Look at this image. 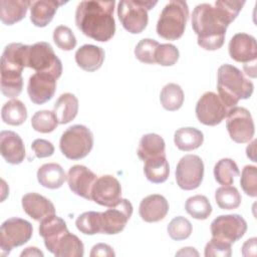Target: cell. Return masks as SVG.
I'll return each mask as SVG.
<instances>
[{
  "mask_svg": "<svg viewBox=\"0 0 257 257\" xmlns=\"http://www.w3.org/2000/svg\"><path fill=\"white\" fill-rule=\"evenodd\" d=\"M112 1H81L75 11L76 27L85 36L99 42H106L115 32Z\"/></svg>",
  "mask_w": 257,
  "mask_h": 257,
  "instance_id": "obj_1",
  "label": "cell"
},
{
  "mask_svg": "<svg viewBox=\"0 0 257 257\" xmlns=\"http://www.w3.org/2000/svg\"><path fill=\"white\" fill-rule=\"evenodd\" d=\"M192 28L197 34V43L205 50H217L225 41L229 24L223 19L217 8L208 3L197 5L192 13Z\"/></svg>",
  "mask_w": 257,
  "mask_h": 257,
  "instance_id": "obj_2",
  "label": "cell"
},
{
  "mask_svg": "<svg viewBox=\"0 0 257 257\" xmlns=\"http://www.w3.org/2000/svg\"><path fill=\"white\" fill-rule=\"evenodd\" d=\"M29 45L13 42L5 46L1 56V92L6 97L18 96L23 88L22 70L27 66Z\"/></svg>",
  "mask_w": 257,
  "mask_h": 257,
  "instance_id": "obj_3",
  "label": "cell"
},
{
  "mask_svg": "<svg viewBox=\"0 0 257 257\" xmlns=\"http://www.w3.org/2000/svg\"><path fill=\"white\" fill-rule=\"evenodd\" d=\"M217 88L219 97L228 108H231L236 106L239 100L249 98L254 85L239 68L225 63L218 68Z\"/></svg>",
  "mask_w": 257,
  "mask_h": 257,
  "instance_id": "obj_4",
  "label": "cell"
},
{
  "mask_svg": "<svg viewBox=\"0 0 257 257\" xmlns=\"http://www.w3.org/2000/svg\"><path fill=\"white\" fill-rule=\"evenodd\" d=\"M189 7L182 0L170 1L162 10L157 22V33L166 40H177L185 32Z\"/></svg>",
  "mask_w": 257,
  "mask_h": 257,
  "instance_id": "obj_5",
  "label": "cell"
},
{
  "mask_svg": "<svg viewBox=\"0 0 257 257\" xmlns=\"http://www.w3.org/2000/svg\"><path fill=\"white\" fill-rule=\"evenodd\" d=\"M93 147V135L83 124L69 126L62 134L59 148L64 157L69 160H80L85 158Z\"/></svg>",
  "mask_w": 257,
  "mask_h": 257,
  "instance_id": "obj_6",
  "label": "cell"
},
{
  "mask_svg": "<svg viewBox=\"0 0 257 257\" xmlns=\"http://www.w3.org/2000/svg\"><path fill=\"white\" fill-rule=\"evenodd\" d=\"M157 1L122 0L117 4V16L122 27L132 34L141 33L148 25V11Z\"/></svg>",
  "mask_w": 257,
  "mask_h": 257,
  "instance_id": "obj_7",
  "label": "cell"
},
{
  "mask_svg": "<svg viewBox=\"0 0 257 257\" xmlns=\"http://www.w3.org/2000/svg\"><path fill=\"white\" fill-rule=\"evenodd\" d=\"M32 233L33 227L27 220L12 217L4 221L0 228V255L5 257L13 248L27 243Z\"/></svg>",
  "mask_w": 257,
  "mask_h": 257,
  "instance_id": "obj_8",
  "label": "cell"
},
{
  "mask_svg": "<svg viewBox=\"0 0 257 257\" xmlns=\"http://www.w3.org/2000/svg\"><path fill=\"white\" fill-rule=\"evenodd\" d=\"M27 67L36 72H46L59 78L62 73L61 60L54 53L48 42L40 41L29 45L27 53Z\"/></svg>",
  "mask_w": 257,
  "mask_h": 257,
  "instance_id": "obj_9",
  "label": "cell"
},
{
  "mask_svg": "<svg viewBox=\"0 0 257 257\" xmlns=\"http://www.w3.org/2000/svg\"><path fill=\"white\" fill-rule=\"evenodd\" d=\"M226 127L230 138L238 144L248 143L255 133L252 115L247 108L242 106H233L228 110Z\"/></svg>",
  "mask_w": 257,
  "mask_h": 257,
  "instance_id": "obj_10",
  "label": "cell"
},
{
  "mask_svg": "<svg viewBox=\"0 0 257 257\" xmlns=\"http://www.w3.org/2000/svg\"><path fill=\"white\" fill-rule=\"evenodd\" d=\"M204 177V163L197 155H186L176 168V181L178 186L186 191L197 189Z\"/></svg>",
  "mask_w": 257,
  "mask_h": 257,
  "instance_id": "obj_11",
  "label": "cell"
},
{
  "mask_svg": "<svg viewBox=\"0 0 257 257\" xmlns=\"http://www.w3.org/2000/svg\"><path fill=\"white\" fill-rule=\"evenodd\" d=\"M246 231L247 223L245 219L238 214L221 215L215 218L211 223L212 237L231 244L241 239Z\"/></svg>",
  "mask_w": 257,
  "mask_h": 257,
  "instance_id": "obj_12",
  "label": "cell"
},
{
  "mask_svg": "<svg viewBox=\"0 0 257 257\" xmlns=\"http://www.w3.org/2000/svg\"><path fill=\"white\" fill-rule=\"evenodd\" d=\"M196 115L198 120L205 125H217L227 115L228 107L222 99L213 91L205 92L196 104Z\"/></svg>",
  "mask_w": 257,
  "mask_h": 257,
  "instance_id": "obj_13",
  "label": "cell"
},
{
  "mask_svg": "<svg viewBox=\"0 0 257 257\" xmlns=\"http://www.w3.org/2000/svg\"><path fill=\"white\" fill-rule=\"evenodd\" d=\"M133 215V205L126 199H119L113 206L101 213L102 234L114 235L120 233Z\"/></svg>",
  "mask_w": 257,
  "mask_h": 257,
  "instance_id": "obj_14",
  "label": "cell"
},
{
  "mask_svg": "<svg viewBox=\"0 0 257 257\" xmlns=\"http://www.w3.org/2000/svg\"><path fill=\"white\" fill-rule=\"evenodd\" d=\"M121 198V186L116 178L111 175H103L96 179L91 190V201L111 207Z\"/></svg>",
  "mask_w": 257,
  "mask_h": 257,
  "instance_id": "obj_15",
  "label": "cell"
},
{
  "mask_svg": "<svg viewBox=\"0 0 257 257\" xmlns=\"http://www.w3.org/2000/svg\"><path fill=\"white\" fill-rule=\"evenodd\" d=\"M56 77L46 72H35L29 77L27 93L35 104H43L50 100L56 90Z\"/></svg>",
  "mask_w": 257,
  "mask_h": 257,
  "instance_id": "obj_16",
  "label": "cell"
},
{
  "mask_svg": "<svg viewBox=\"0 0 257 257\" xmlns=\"http://www.w3.org/2000/svg\"><path fill=\"white\" fill-rule=\"evenodd\" d=\"M96 179V175L82 165L72 166L67 173L69 189L75 195L86 200H91V190Z\"/></svg>",
  "mask_w": 257,
  "mask_h": 257,
  "instance_id": "obj_17",
  "label": "cell"
},
{
  "mask_svg": "<svg viewBox=\"0 0 257 257\" xmlns=\"http://www.w3.org/2000/svg\"><path fill=\"white\" fill-rule=\"evenodd\" d=\"M230 57L242 63H250L256 61L257 57V42L254 36L247 33L235 34L229 42Z\"/></svg>",
  "mask_w": 257,
  "mask_h": 257,
  "instance_id": "obj_18",
  "label": "cell"
},
{
  "mask_svg": "<svg viewBox=\"0 0 257 257\" xmlns=\"http://www.w3.org/2000/svg\"><path fill=\"white\" fill-rule=\"evenodd\" d=\"M0 153L7 163L21 164L25 158V147L21 137L12 131H2L0 133Z\"/></svg>",
  "mask_w": 257,
  "mask_h": 257,
  "instance_id": "obj_19",
  "label": "cell"
},
{
  "mask_svg": "<svg viewBox=\"0 0 257 257\" xmlns=\"http://www.w3.org/2000/svg\"><path fill=\"white\" fill-rule=\"evenodd\" d=\"M23 211L33 220L41 222L45 218L55 214L52 202L37 193H27L21 200Z\"/></svg>",
  "mask_w": 257,
  "mask_h": 257,
  "instance_id": "obj_20",
  "label": "cell"
},
{
  "mask_svg": "<svg viewBox=\"0 0 257 257\" xmlns=\"http://www.w3.org/2000/svg\"><path fill=\"white\" fill-rule=\"evenodd\" d=\"M169 212L167 199L159 194L149 195L144 198L139 207V214L142 220L148 223H156L163 220Z\"/></svg>",
  "mask_w": 257,
  "mask_h": 257,
  "instance_id": "obj_21",
  "label": "cell"
},
{
  "mask_svg": "<svg viewBox=\"0 0 257 257\" xmlns=\"http://www.w3.org/2000/svg\"><path fill=\"white\" fill-rule=\"evenodd\" d=\"M47 250L57 257H82L84 255L82 241L69 231L57 238Z\"/></svg>",
  "mask_w": 257,
  "mask_h": 257,
  "instance_id": "obj_22",
  "label": "cell"
},
{
  "mask_svg": "<svg viewBox=\"0 0 257 257\" xmlns=\"http://www.w3.org/2000/svg\"><path fill=\"white\" fill-rule=\"evenodd\" d=\"M104 56L105 54L101 47L92 44H84L76 50L74 58L81 69L92 72L101 67Z\"/></svg>",
  "mask_w": 257,
  "mask_h": 257,
  "instance_id": "obj_23",
  "label": "cell"
},
{
  "mask_svg": "<svg viewBox=\"0 0 257 257\" xmlns=\"http://www.w3.org/2000/svg\"><path fill=\"white\" fill-rule=\"evenodd\" d=\"M65 3L55 0L32 1L30 5V20L32 24L37 27H45L52 21L58 7Z\"/></svg>",
  "mask_w": 257,
  "mask_h": 257,
  "instance_id": "obj_24",
  "label": "cell"
},
{
  "mask_svg": "<svg viewBox=\"0 0 257 257\" xmlns=\"http://www.w3.org/2000/svg\"><path fill=\"white\" fill-rule=\"evenodd\" d=\"M31 1L28 0H1L0 1V19L5 25H13L21 21L28 8H30Z\"/></svg>",
  "mask_w": 257,
  "mask_h": 257,
  "instance_id": "obj_25",
  "label": "cell"
},
{
  "mask_svg": "<svg viewBox=\"0 0 257 257\" xmlns=\"http://www.w3.org/2000/svg\"><path fill=\"white\" fill-rule=\"evenodd\" d=\"M138 156L140 160H147L166 156V144L164 139L157 134L144 135L138 147Z\"/></svg>",
  "mask_w": 257,
  "mask_h": 257,
  "instance_id": "obj_26",
  "label": "cell"
},
{
  "mask_svg": "<svg viewBox=\"0 0 257 257\" xmlns=\"http://www.w3.org/2000/svg\"><path fill=\"white\" fill-rule=\"evenodd\" d=\"M66 180V175L62 167L56 163L42 165L37 171L38 183L47 189H58Z\"/></svg>",
  "mask_w": 257,
  "mask_h": 257,
  "instance_id": "obj_27",
  "label": "cell"
},
{
  "mask_svg": "<svg viewBox=\"0 0 257 257\" xmlns=\"http://www.w3.org/2000/svg\"><path fill=\"white\" fill-rule=\"evenodd\" d=\"M67 231L68 229L64 220L55 214L42 220L39 225V235L43 238L46 249Z\"/></svg>",
  "mask_w": 257,
  "mask_h": 257,
  "instance_id": "obj_28",
  "label": "cell"
},
{
  "mask_svg": "<svg viewBox=\"0 0 257 257\" xmlns=\"http://www.w3.org/2000/svg\"><path fill=\"white\" fill-rule=\"evenodd\" d=\"M53 112L55 113L58 122L65 124L75 118L78 112V99L70 92L62 93L54 103Z\"/></svg>",
  "mask_w": 257,
  "mask_h": 257,
  "instance_id": "obj_29",
  "label": "cell"
},
{
  "mask_svg": "<svg viewBox=\"0 0 257 257\" xmlns=\"http://www.w3.org/2000/svg\"><path fill=\"white\" fill-rule=\"evenodd\" d=\"M204 142L203 133L196 127H181L175 132L174 143L180 151L190 152L200 148Z\"/></svg>",
  "mask_w": 257,
  "mask_h": 257,
  "instance_id": "obj_30",
  "label": "cell"
},
{
  "mask_svg": "<svg viewBox=\"0 0 257 257\" xmlns=\"http://www.w3.org/2000/svg\"><path fill=\"white\" fill-rule=\"evenodd\" d=\"M144 163L145 176L151 183L161 184L167 181L170 174V166L166 156L150 159Z\"/></svg>",
  "mask_w": 257,
  "mask_h": 257,
  "instance_id": "obj_31",
  "label": "cell"
},
{
  "mask_svg": "<svg viewBox=\"0 0 257 257\" xmlns=\"http://www.w3.org/2000/svg\"><path fill=\"white\" fill-rule=\"evenodd\" d=\"M1 118L9 125H20L27 118L25 104L19 99H11L5 102L1 108Z\"/></svg>",
  "mask_w": 257,
  "mask_h": 257,
  "instance_id": "obj_32",
  "label": "cell"
},
{
  "mask_svg": "<svg viewBox=\"0 0 257 257\" xmlns=\"http://www.w3.org/2000/svg\"><path fill=\"white\" fill-rule=\"evenodd\" d=\"M160 101L165 109L169 111L178 110L184 102V91L179 84L168 83L161 90Z\"/></svg>",
  "mask_w": 257,
  "mask_h": 257,
  "instance_id": "obj_33",
  "label": "cell"
},
{
  "mask_svg": "<svg viewBox=\"0 0 257 257\" xmlns=\"http://www.w3.org/2000/svg\"><path fill=\"white\" fill-rule=\"evenodd\" d=\"M240 175L237 164L229 158L219 160L214 167V178L220 185L230 186L234 183L235 177Z\"/></svg>",
  "mask_w": 257,
  "mask_h": 257,
  "instance_id": "obj_34",
  "label": "cell"
},
{
  "mask_svg": "<svg viewBox=\"0 0 257 257\" xmlns=\"http://www.w3.org/2000/svg\"><path fill=\"white\" fill-rule=\"evenodd\" d=\"M75 225L77 230L85 235L102 233L101 213L94 211L84 212L77 217Z\"/></svg>",
  "mask_w": 257,
  "mask_h": 257,
  "instance_id": "obj_35",
  "label": "cell"
},
{
  "mask_svg": "<svg viewBox=\"0 0 257 257\" xmlns=\"http://www.w3.org/2000/svg\"><path fill=\"white\" fill-rule=\"evenodd\" d=\"M186 212L197 220H205L212 213V206L204 195H195L187 199L185 203Z\"/></svg>",
  "mask_w": 257,
  "mask_h": 257,
  "instance_id": "obj_36",
  "label": "cell"
},
{
  "mask_svg": "<svg viewBox=\"0 0 257 257\" xmlns=\"http://www.w3.org/2000/svg\"><path fill=\"white\" fill-rule=\"evenodd\" d=\"M215 200L221 209L234 210L240 206L242 198L237 188L233 186H223L216 190Z\"/></svg>",
  "mask_w": 257,
  "mask_h": 257,
  "instance_id": "obj_37",
  "label": "cell"
},
{
  "mask_svg": "<svg viewBox=\"0 0 257 257\" xmlns=\"http://www.w3.org/2000/svg\"><path fill=\"white\" fill-rule=\"evenodd\" d=\"M58 119L53 111L50 110H38L31 118L32 128L38 133L48 134L53 132L58 125Z\"/></svg>",
  "mask_w": 257,
  "mask_h": 257,
  "instance_id": "obj_38",
  "label": "cell"
},
{
  "mask_svg": "<svg viewBox=\"0 0 257 257\" xmlns=\"http://www.w3.org/2000/svg\"><path fill=\"white\" fill-rule=\"evenodd\" d=\"M167 231L169 236L173 240L181 241L190 237L193 231V227L191 222L188 219L182 216H178V217H175L169 223Z\"/></svg>",
  "mask_w": 257,
  "mask_h": 257,
  "instance_id": "obj_39",
  "label": "cell"
},
{
  "mask_svg": "<svg viewBox=\"0 0 257 257\" xmlns=\"http://www.w3.org/2000/svg\"><path fill=\"white\" fill-rule=\"evenodd\" d=\"M160 43L155 39L144 38L140 40V42L137 44L135 48V55L137 59L143 63H156L155 53Z\"/></svg>",
  "mask_w": 257,
  "mask_h": 257,
  "instance_id": "obj_40",
  "label": "cell"
},
{
  "mask_svg": "<svg viewBox=\"0 0 257 257\" xmlns=\"http://www.w3.org/2000/svg\"><path fill=\"white\" fill-rule=\"evenodd\" d=\"M53 41L58 48L64 51L72 50L76 46L75 35L72 30L65 25H59L54 29Z\"/></svg>",
  "mask_w": 257,
  "mask_h": 257,
  "instance_id": "obj_41",
  "label": "cell"
},
{
  "mask_svg": "<svg viewBox=\"0 0 257 257\" xmlns=\"http://www.w3.org/2000/svg\"><path fill=\"white\" fill-rule=\"evenodd\" d=\"M180 56L179 49L171 43L160 44L156 49L155 60L156 63L163 66H172L174 65Z\"/></svg>",
  "mask_w": 257,
  "mask_h": 257,
  "instance_id": "obj_42",
  "label": "cell"
},
{
  "mask_svg": "<svg viewBox=\"0 0 257 257\" xmlns=\"http://www.w3.org/2000/svg\"><path fill=\"white\" fill-rule=\"evenodd\" d=\"M240 185L247 196L253 198L257 196V168L255 166L247 165L243 168Z\"/></svg>",
  "mask_w": 257,
  "mask_h": 257,
  "instance_id": "obj_43",
  "label": "cell"
},
{
  "mask_svg": "<svg viewBox=\"0 0 257 257\" xmlns=\"http://www.w3.org/2000/svg\"><path fill=\"white\" fill-rule=\"evenodd\" d=\"M245 1H216L215 7L224 18V20L230 25L238 16L242 7L244 6Z\"/></svg>",
  "mask_w": 257,
  "mask_h": 257,
  "instance_id": "obj_44",
  "label": "cell"
},
{
  "mask_svg": "<svg viewBox=\"0 0 257 257\" xmlns=\"http://www.w3.org/2000/svg\"><path fill=\"white\" fill-rule=\"evenodd\" d=\"M232 254L231 243L214 238L206 244L204 255L206 257H230Z\"/></svg>",
  "mask_w": 257,
  "mask_h": 257,
  "instance_id": "obj_45",
  "label": "cell"
},
{
  "mask_svg": "<svg viewBox=\"0 0 257 257\" xmlns=\"http://www.w3.org/2000/svg\"><path fill=\"white\" fill-rule=\"evenodd\" d=\"M31 149L34 152L35 156L39 159L50 157L54 153L53 145L49 141L43 139L34 140L31 144Z\"/></svg>",
  "mask_w": 257,
  "mask_h": 257,
  "instance_id": "obj_46",
  "label": "cell"
},
{
  "mask_svg": "<svg viewBox=\"0 0 257 257\" xmlns=\"http://www.w3.org/2000/svg\"><path fill=\"white\" fill-rule=\"evenodd\" d=\"M89 255H90V257H96V256L113 257L115 255V253L113 252L112 248L109 245H107L105 243H98L92 247Z\"/></svg>",
  "mask_w": 257,
  "mask_h": 257,
  "instance_id": "obj_47",
  "label": "cell"
},
{
  "mask_svg": "<svg viewBox=\"0 0 257 257\" xmlns=\"http://www.w3.org/2000/svg\"><path fill=\"white\" fill-rule=\"evenodd\" d=\"M256 241L255 237L248 239L242 246V255L244 257L256 255Z\"/></svg>",
  "mask_w": 257,
  "mask_h": 257,
  "instance_id": "obj_48",
  "label": "cell"
},
{
  "mask_svg": "<svg viewBox=\"0 0 257 257\" xmlns=\"http://www.w3.org/2000/svg\"><path fill=\"white\" fill-rule=\"evenodd\" d=\"M20 256L21 257H24V256H38V257H43L44 256V254H43V252H41L38 248H36V247H27V248H25V250H23L22 252H21V254H20Z\"/></svg>",
  "mask_w": 257,
  "mask_h": 257,
  "instance_id": "obj_49",
  "label": "cell"
},
{
  "mask_svg": "<svg viewBox=\"0 0 257 257\" xmlns=\"http://www.w3.org/2000/svg\"><path fill=\"white\" fill-rule=\"evenodd\" d=\"M243 68L247 75H249L251 77H256V61L244 64Z\"/></svg>",
  "mask_w": 257,
  "mask_h": 257,
  "instance_id": "obj_50",
  "label": "cell"
},
{
  "mask_svg": "<svg viewBox=\"0 0 257 257\" xmlns=\"http://www.w3.org/2000/svg\"><path fill=\"white\" fill-rule=\"evenodd\" d=\"M180 255H189V256H199V253L195 250V248L192 247H186V248H182L181 251L176 253V256H180Z\"/></svg>",
  "mask_w": 257,
  "mask_h": 257,
  "instance_id": "obj_51",
  "label": "cell"
},
{
  "mask_svg": "<svg viewBox=\"0 0 257 257\" xmlns=\"http://www.w3.org/2000/svg\"><path fill=\"white\" fill-rule=\"evenodd\" d=\"M246 155L248 158H250L253 162H256V159H255V149L252 151L251 148H250V145L246 148Z\"/></svg>",
  "mask_w": 257,
  "mask_h": 257,
  "instance_id": "obj_52",
  "label": "cell"
}]
</instances>
